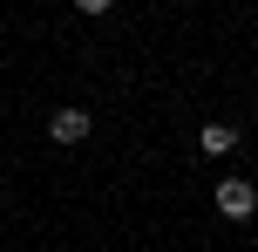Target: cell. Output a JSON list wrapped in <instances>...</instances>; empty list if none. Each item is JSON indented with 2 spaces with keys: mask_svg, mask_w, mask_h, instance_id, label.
Masks as SVG:
<instances>
[{
  "mask_svg": "<svg viewBox=\"0 0 258 252\" xmlns=\"http://www.w3.org/2000/svg\"><path fill=\"white\" fill-rule=\"evenodd\" d=\"M251 205H258L251 177H231V184H218V212H224V218H251Z\"/></svg>",
  "mask_w": 258,
  "mask_h": 252,
  "instance_id": "cell-1",
  "label": "cell"
},
{
  "mask_svg": "<svg viewBox=\"0 0 258 252\" xmlns=\"http://www.w3.org/2000/svg\"><path fill=\"white\" fill-rule=\"evenodd\" d=\"M89 136V109H54V143H82Z\"/></svg>",
  "mask_w": 258,
  "mask_h": 252,
  "instance_id": "cell-2",
  "label": "cell"
},
{
  "mask_svg": "<svg viewBox=\"0 0 258 252\" xmlns=\"http://www.w3.org/2000/svg\"><path fill=\"white\" fill-rule=\"evenodd\" d=\"M197 143H204L211 157H224V150L238 143V130H224V123H211V130H197Z\"/></svg>",
  "mask_w": 258,
  "mask_h": 252,
  "instance_id": "cell-3",
  "label": "cell"
},
{
  "mask_svg": "<svg viewBox=\"0 0 258 252\" xmlns=\"http://www.w3.org/2000/svg\"><path fill=\"white\" fill-rule=\"evenodd\" d=\"M75 7H82V14H109V0H75Z\"/></svg>",
  "mask_w": 258,
  "mask_h": 252,
  "instance_id": "cell-4",
  "label": "cell"
}]
</instances>
